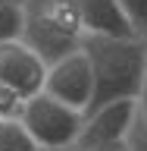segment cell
Instances as JSON below:
<instances>
[{
    "instance_id": "2",
    "label": "cell",
    "mask_w": 147,
    "mask_h": 151,
    "mask_svg": "<svg viewBox=\"0 0 147 151\" xmlns=\"http://www.w3.org/2000/svg\"><path fill=\"white\" fill-rule=\"evenodd\" d=\"M22 41L44 57L47 66L78 50L85 41V22L75 0H25Z\"/></svg>"
},
{
    "instance_id": "9",
    "label": "cell",
    "mask_w": 147,
    "mask_h": 151,
    "mask_svg": "<svg viewBox=\"0 0 147 151\" xmlns=\"http://www.w3.org/2000/svg\"><path fill=\"white\" fill-rule=\"evenodd\" d=\"M22 28H25V3L0 0V44L22 38Z\"/></svg>"
},
{
    "instance_id": "5",
    "label": "cell",
    "mask_w": 147,
    "mask_h": 151,
    "mask_svg": "<svg viewBox=\"0 0 147 151\" xmlns=\"http://www.w3.org/2000/svg\"><path fill=\"white\" fill-rule=\"evenodd\" d=\"M44 91L53 94L56 101L69 104L75 110H88L94 98V69L91 60L82 47L72 54L60 57L47 66V79H44Z\"/></svg>"
},
{
    "instance_id": "12",
    "label": "cell",
    "mask_w": 147,
    "mask_h": 151,
    "mask_svg": "<svg viewBox=\"0 0 147 151\" xmlns=\"http://www.w3.org/2000/svg\"><path fill=\"white\" fill-rule=\"evenodd\" d=\"M138 113L147 126V76H144V85H141V94H138Z\"/></svg>"
},
{
    "instance_id": "13",
    "label": "cell",
    "mask_w": 147,
    "mask_h": 151,
    "mask_svg": "<svg viewBox=\"0 0 147 151\" xmlns=\"http://www.w3.org/2000/svg\"><path fill=\"white\" fill-rule=\"evenodd\" d=\"M9 3H25V0H9Z\"/></svg>"
},
{
    "instance_id": "7",
    "label": "cell",
    "mask_w": 147,
    "mask_h": 151,
    "mask_svg": "<svg viewBox=\"0 0 147 151\" xmlns=\"http://www.w3.org/2000/svg\"><path fill=\"white\" fill-rule=\"evenodd\" d=\"M75 6L82 13L85 32L113 35V38H135V28H131L119 0H75Z\"/></svg>"
},
{
    "instance_id": "4",
    "label": "cell",
    "mask_w": 147,
    "mask_h": 151,
    "mask_svg": "<svg viewBox=\"0 0 147 151\" xmlns=\"http://www.w3.org/2000/svg\"><path fill=\"white\" fill-rule=\"evenodd\" d=\"M138 98H122V101H110L97 107V110L85 113V129L78 135L75 148L82 151H103L116 148L119 142H125V135L131 132L135 120H138Z\"/></svg>"
},
{
    "instance_id": "3",
    "label": "cell",
    "mask_w": 147,
    "mask_h": 151,
    "mask_svg": "<svg viewBox=\"0 0 147 151\" xmlns=\"http://www.w3.org/2000/svg\"><path fill=\"white\" fill-rule=\"evenodd\" d=\"M22 123L31 132V139L41 145V151H63L75 148L78 135L85 129V110H75L69 104L56 101L53 94L38 91L22 104Z\"/></svg>"
},
{
    "instance_id": "10",
    "label": "cell",
    "mask_w": 147,
    "mask_h": 151,
    "mask_svg": "<svg viewBox=\"0 0 147 151\" xmlns=\"http://www.w3.org/2000/svg\"><path fill=\"white\" fill-rule=\"evenodd\" d=\"M138 38H147V0H119Z\"/></svg>"
},
{
    "instance_id": "11",
    "label": "cell",
    "mask_w": 147,
    "mask_h": 151,
    "mask_svg": "<svg viewBox=\"0 0 147 151\" xmlns=\"http://www.w3.org/2000/svg\"><path fill=\"white\" fill-rule=\"evenodd\" d=\"M22 104H25V98H19L13 88H6V85L0 82V113H22Z\"/></svg>"
},
{
    "instance_id": "1",
    "label": "cell",
    "mask_w": 147,
    "mask_h": 151,
    "mask_svg": "<svg viewBox=\"0 0 147 151\" xmlns=\"http://www.w3.org/2000/svg\"><path fill=\"white\" fill-rule=\"evenodd\" d=\"M82 50L94 69V98L88 110H97L110 101L138 98L147 76V38H113L85 32ZM85 110V113H88Z\"/></svg>"
},
{
    "instance_id": "8",
    "label": "cell",
    "mask_w": 147,
    "mask_h": 151,
    "mask_svg": "<svg viewBox=\"0 0 147 151\" xmlns=\"http://www.w3.org/2000/svg\"><path fill=\"white\" fill-rule=\"evenodd\" d=\"M0 151H41V145L31 139L22 116L0 113Z\"/></svg>"
},
{
    "instance_id": "6",
    "label": "cell",
    "mask_w": 147,
    "mask_h": 151,
    "mask_svg": "<svg viewBox=\"0 0 147 151\" xmlns=\"http://www.w3.org/2000/svg\"><path fill=\"white\" fill-rule=\"evenodd\" d=\"M44 79H47L44 57L35 54L22 38L0 44V82L6 88H13L19 98H31V94L44 91Z\"/></svg>"
}]
</instances>
